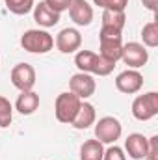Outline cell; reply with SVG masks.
Returning a JSON list of instances; mask_svg holds the SVG:
<instances>
[{"label": "cell", "instance_id": "1", "mask_svg": "<svg viewBox=\"0 0 158 160\" xmlns=\"http://www.w3.org/2000/svg\"><path fill=\"white\" fill-rule=\"evenodd\" d=\"M99 54L104 56L106 60H112V62H117L121 60V52H123V39H121V32L114 30V28H106L102 26L101 28V34H99Z\"/></svg>", "mask_w": 158, "mask_h": 160}, {"label": "cell", "instance_id": "2", "mask_svg": "<svg viewBox=\"0 0 158 160\" xmlns=\"http://www.w3.org/2000/svg\"><path fill=\"white\" fill-rule=\"evenodd\" d=\"M80 101L78 97L71 91H65V93H60L56 97V102H54V114H56V119L63 125H71L73 119L77 118L80 110Z\"/></svg>", "mask_w": 158, "mask_h": 160}, {"label": "cell", "instance_id": "3", "mask_svg": "<svg viewBox=\"0 0 158 160\" xmlns=\"http://www.w3.org/2000/svg\"><path fill=\"white\" fill-rule=\"evenodd\" d=\"M21 47L32 54H47L54 47V38L45 30H26L21 36Z\"/></svg>", "mask_w": 158, "mask_h": 160}, {"label": "cell", "instance_id": "4", "mask_svg": "<svg viewBox=\"0 0 158 160\" xmlns=\"http://www.w3.org/2000/svg\"><path fill=\"white\" fill-rule=\"evenodd\" d=\"M158 114V93L149 91L138 95L132 102V116L138 121H149Z\"/></svg>", "mask_w": 158, "mask_h": 160}, {"label": "cell", "instance_id": "5", "mask_svg": "<svg viewBox=\"0 0 158 160\" xmlns=\"http://www.w3.org/2000/svg\"><path fill=\"white\" fill-rule=\"evenodd\" d=\"M121 132H123V127L119 119L112 118V116H106V118H101V119L95 123V140H99L102 145L108 143H116L119 138H121Z\"/></svg>", "mask_w": 158, "mask_h": 160}, {"label": "cell", "instance_id": "6", "mask_svg": "<svg viewBox=\"0 0 158 160\" xmlns=\"http://www.w3.org/2000/svg\"><path fill=\"white\" fill-rule=\"evenodd\" d=\"M121 60L125 62V65H128L130 69H140L147 63L149 60V52L141 43L130 41L126 45H123V52H121Z\"/></svg>", "mask_w": 158, "mask_h": 160}, {"label": "cell", "instance_id": "7", "mask_svg": "<svg viewBox=\"0 0 158 160\" xmlns=\"http://www.w3.org/2000/svg\"><path fill=\"white\" fill-rule=\"evenodd\" d=\"M11 84L19 91H30L36 86V69L30 63H17L11 69Z\"/></svg>", "mask_w": 158, "mask_h": 160}, {"label": "cell", "instance_id": "8", "mask_svg": "<svg viewBox=\"0 0 158 160\" xmlns=\"http://www.w3.org/2000/svg\"><path fill=\"white\" fill-rule=\"evenodd\" d=\"M95 89H97V84H95L93 75L89 73H77L69 80V91L75 93L80 101L89 99L95 93Z\"/></svg>", "mask_w": 158, "mask_h": 160}, {"label": "cell", "instance_id": "9", "mask_svg": "<svg viewBox=\"0 0 158 160\" xmlns=\"http://www.w3.org/2000/svg\"><path fill=\"white\" fill-rule=\"evenodd\" d=\"M116 88H117L121 93H126V95H132V93H138L141 88H143V77L140 71L136 69H126L123 73H119L117 78H116Z\"/></svg>", "mask_w": 158, "mask_h": 160}, {"label": "cell", "instance_id": "10", "mask_svg": "<svg viewBox=\"0 0 158 160\" xmlns=\"http://www.w3.org/2000/svg\"><path fill=\"white\" fill-rule=\"evenodd\" d=\"M56 48L63 54H71L77 52L82 45V36L77 28H63L58 36H56Z\"/></svg>", "mask_w": 158, "mask_h": 160}, {"label": "cell", "instance_id": "11", "mask_svg": "<svg viewBox=\"0 0 158 160\" xmlns=\"http://www.w3.org/2000/svg\"><path fill=\"white\" fill-rule=\"evenodd\" d=\"M149 149V138H145L140 132L128 134V138L125 140V151L132 160H143Z\"/></svg>", "mask_w": 158, "mask_h": 160}, {"label": "cell", "instance_id": "12", "mask_svg": "<svg viewBox=\"0 0 158 160\" xmlns=\"http://www.w3.org/2000/svg\"><path fill=\"white\" fill-rule=\"evenodd\" d=\"M69 15L75 24L78 26H89L93 21V8L86 0H73L69 6Z\"/></svg>", "mask_w": 158, "mask_h": 160}, {"label": "cell", "instance_id": "13", "mask_svg": "<svg viewBox=\"0 0 158 160\" xmlns=\"http://www.w3.org/2000/svg\"><path fill=\"white\" fill-rule=\"evenodd\" d=\"M34 21L43 28H52L60 22V13L48 8L47 2H39L37 6H34Z\"/></svg>", "mask_w": 158, "mask_h": 160}, {"label": "cell", "instance_id": "14", "mask_svg": "<svg viewBox=\"0 0 158 160\" xmlns=\"http://www.w3.org/2000/svg\"><path fill=\"white\" fill-rule=\"evenodd\" d=\"M15 108L22 116H32L39 108V95L36 91H21V95L15 101Z\"/></svg>", "mask_w": 158, "mask_h": 160}, {"label": "cell", "instance_id": "15", "mask_svg": "<svg viewBox=\"0 0 158 160\" xmlns=\"http://www.w3.org/2000/svg\"><path fill=\"white\" fill-rule=\"evenodd\" d=\"M97 121V112H95V106L89 104V102H82L80 104V110L77 114V118L73 119V127L77 130H84V128H89L91 125H95Z\"/></svg>", "mask_w": 158, "mask_h": 160}, {"label": "cell", "instance_id": "16", "mask_svg": "<svg viewBox=\"0 0 158 160\" xmlns=\"http://www.w3.org/2000/svg\"><path fill=\"white\" fill-rule=\"evenodd\" d=\"M104 145L99 140H86L80 147V160H102Z\"/></svg>", "mask_w": 158, "mask_h": 160}, {"label": "cell", "instance_id": "17", "mask_svg": "<svg viewBox=\"0 0 158 160\" xmlns=\"http://www.w3.org/2000/svg\"><path fill=\"white\" fill-rule=\"evenodd\" d=\"M125 22H126L125 11H110V9H104V11H102V26L123 32Z\"/></svg>", "mask_w": 158, "mask_h": 160}, {"label": "cell", "instance_id": "18", "mask_svg": "<svg viewBox=\"0 0 158 160\" xmlns=\"http://www.w3.org/2000/svg\"><path fill=\"white\" fill-rule=\"evenodd\" d=\"M95 56H97V54L91 52V50H78V52H77V56H75V65L78 67L80 73H89V75H91Z\"/></svg>", "mask_w": 158, "mask_h": 160}, {"label": "cell", "instance_id": "19", "mask_svg": "<svg viewBox=\"0 0 158 160\" xmlns=\"http://www.w3.org/2000/svg\"><path fill=\"white\" fill-rule=\"evenodd\" d=\"M141 39L143 47H158V22L156 21H149L143 28H141Z\"/></svg>", "mask_w": 158, "mask_h": 160}, {"label": "cell", "instance_id": "20", "mask_svg": "<svg viewBox=\"0 0 158 160\" xmlns=\"http://www.w3.org/2000/svg\"><path fill=\"white\" fill-rule=\"evenodd\" d=\"M116 67V62L112 60H106L104 56L97 54L95 56V62H93V69H91V75H99V77H108Z\"/></svg>", "mask_w": 158, "mask_h": 160}, {"label": "cell", "instance_id": "21", "mask_svg": "<svg viewBox=\"0 0 158 160\" xmlns=\"http://www.w3.org/2000/svg\"><path fill=\"white\" fill-rule=\"evenodd\" d=\"M4 4L15 15H26L34 9V0H4Z\"/></svg>", "mask_w": 158, "mask_h": 160}, {"label": "cell", "instance_id": "22", "mask_svg": "<svg viewBox=\"0 0 158 160\" xmlns=\"http://www.w3.org/2000/svg\"><path fill=\"white\" fill-rule=\"evenodd\" d=\"M11 119H13V106L11 102L0 95V127L6 128L11 125Z\"/></svg>", "mask_w": 158, "mask_h": 160}, {"label": "cell", "instance_id": "23", "mask_svg": "<svg viewBox=\"0 0 158 160\" xmlns=\"http://www.w3.org/2000/svg\"><path fill=\"white\" fill-rule=\"evenodd\" d=\"M93 4L110 11H125V8L128 6V0H93Z\"/></svg>", "mask_w": 158, "mask_h": 160}, {"label": "cell", "instance_id": "24", "mask_svg": "<svg viewBox=\"0 0 158 160\" xmlns=\"http://www.w3.org/2000/svg\"><path fill=\"white\" fill-rule=\"evenodd\" d=\"M102 160H126V155H125V151L121 147H117L116 143H112L108 149H104Z\"/></svg>", "mask_w": 158, "mask_h": 160}, {"label": "cell", "instance_id": "25", "mask_svg": "<svg viewBox=\"0 0 158 160\" xmlns=\"http://www.w3.org/2000/svg\"><path fill=\"white\" fill-rule=\"evenodd\" d=\"M45 2H47V6H48V8H52L56 13H60V15H62V11L69 9V6H71V2H73V0H45Z\"/></svg>", "mask_w": 158, "mask_h": 160}, {"label": "cell", "instance_id": "26", "mask_svg": "<svg viewBox=\"0 0 158 160\" xmlns=\"http://www.w3.org/2000/svg\"><path fill=\"white\" fill-rule=\"evenodd\" d=\"M143 160H158V136L149 138V149Z\"/></svg>", "mask_w": 158, "mask_h": 160}, {"label": "cell", "instance_id": "27", "mask_svg": "<svg viewBox=\"0 0 158 160\" xmlns=\"http://www.w3.org/2000/svg\"><path fill=\"white\" fill-rule=\"evenodd\" d=\"M141 2H143V6H145L147 9H151V11H156L158 0H141Z\"/></svg>", "mask_w": 158, "mask_h": 160}]
</instances>
